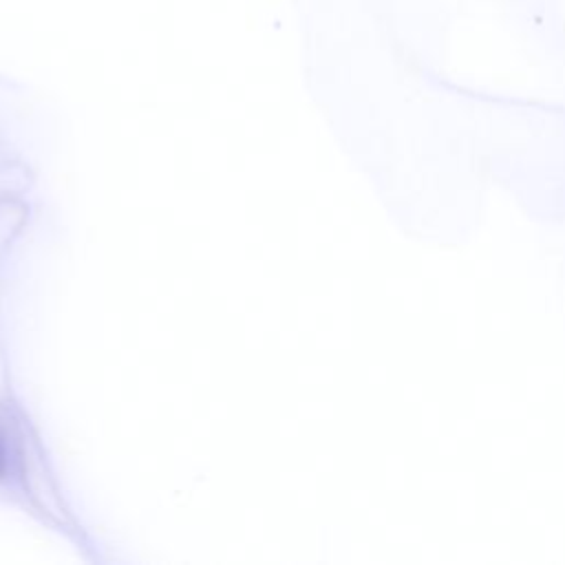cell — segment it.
Returning a JSON list of instances; mask_svg holds the SVG:
<instances>
[{"label": "cell", "instance_id": "1", "mask_svg": "<svg viewBox=\"0 0 565 565\" xmlns=\"http://www.w3.org/2000/svg\"><path fill=\"white\" fill-rule=\"evenodd\" d=\"M4 468V446H2V437H0V472Z\"/></svg>", "mask_w": 565, "mask_h": 565}]
</instances>
